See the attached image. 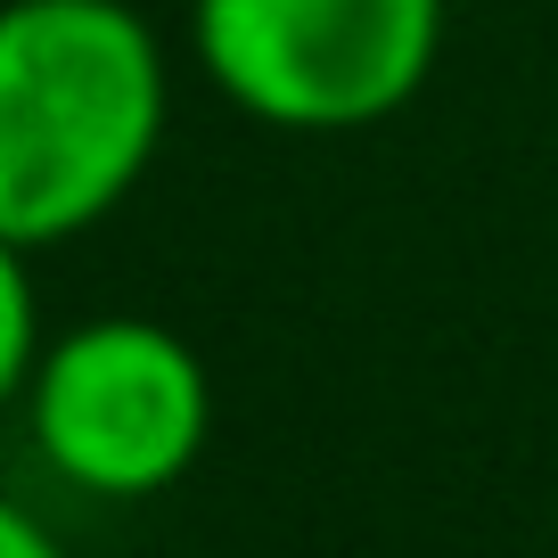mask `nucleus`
<instances>
[{"instance_id":"obj_5","label":"nucleus","mask_w":558,"mask_h":558,"mask_svg":"<svg viewBox=\"0 0 558 558\" xmlns=\"http://www.w3.org/2000/svg\"><path fill=\"white\" fill-rule=\"evenodd\" d=\"M0 558H74V550H66V542H58L25 501H9V493H0Z\"/></svg>"},{"instance_id":"obj_1","label":"nucleus","mask_w":558,"mask_h":558,"mask_svg":"<svg viewBox=\"0 0 558 558\" xmlns=\"http://www.w3.org/2000/svg\"><path fill=\"white\" fill-rule=\"evenodd\" d=\"M173 123V58L132 0H0V239L99 230Z\"/></svg>"},{"instance_id":"obj_2","label":"nucleus","mask_w":558,"mask_h":558,"mask_svg":"<svg viewBox=\"0 0 558 558\" xmlns=\"http://www.w3.org/2000/svg\"><path fill=\"white\" fill-rule=\"evenodd\" d=\"M190 58L246 123L337 140L427 90L444 0H190Z\"/></svg>"},{"instance_id":"obj_4","label":"nucleus","mask_w":558,"mask_h":558,"mask_svg":"<svg viewBox=\"0 0 558 558\" xmlns=\"http://www.w3.org/2000/svg\"><path fill=\"white\" fill-rule=\"evenodd\" d=\"M41 345H50V320H41V279L34 255L17 239H0V411H17L25 386L41 369Z\"/></svg>"},{"instance_id":"obj_3","label":"nucleus","mask_w":558,"mask_h":558,"mask_svg":"<svg viewBox=\"0 0 558 558\" xmlns=\"http://www.w3.org/2000/svg\"><path fill=\"white\" fill-rule=\"evenodd\" d=\"M34 460L83 501H157L214 436V378L181 329L148 313H90L41 345L25 386Z\"/></svg>"}]
</instances>
